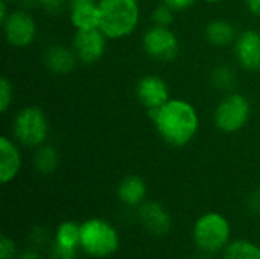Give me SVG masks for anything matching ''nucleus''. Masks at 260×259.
Returning <instances> with one entry per match:
<instances>
[{"label":"nucleus","mask_w":260,"mask_h":259,"mask_svg":"<svg viewBox=\"0 0 260 259\" xmlns=\"http://www.w3.org/2000/svg\"><path fill=\"white\" fill-rule=\"evenodd\" d=\"M136 96L146 111L160 108L172 98L169 84L155 73H146L137 81Z\"/></svg>","instance_id":"10"},{"label":"nucleus","mask_w":260,"mask_h":259,"mask_svg":"<svg viewBox=\"0 0 260 259\" xmlns=\"http://www.w3.org/2000/svg\"><path fill=\"white\" fill-rule=\"evenodd\" d=\"M12 137L24 148L35 150L47 143L50 124L46 111L37 105L21 107L12 118Z\"/></svg>","instance_id":"3"},{"label":"nucleus","mask_w":260,"mask_h":259,"mask_svg":"<svg viewBox=\"0 0 260 259\" xmlns=\"http://www.w3.org/2000/svg\"><path fill=\"white\" fill-rule=\"evenodd\" d=\"M251 118V102L239 92H229L218 102L213 111L215 127L225 133L233 134L247 127Z\"/></svg>","instance_id":"6"},{"label":"nucleus","mask_w":260,"mask_h":259,"mask_svg":"<svg viewBox=\"0 0 260 259\" xmlns=\"http://www.w3.org/2000/svg\"><path fill=\"white\" fill-rule=\"evenodd\" d=\"M224 259H260V247L251 241L238 240L225 247Z\"/></svg>","instance_id":"21"},{"label":"nucleus","mask_w":260,"mask_h":259,"mask_svg":"<svg viewBox=\"0 0 260 259\" xmlns=\"http://www.w3.org/2000/svg\"><path fill=\"white\" fill-rule=\"evenodd\" d=\"M9 5H11V3H8L6 0H0V23H2V21L8 17V14L11 12Z\"/></svg>","instance_id":"31"},{"label":"nucleus","mask_w":260,"mask_h":259,"mask_svg":"<svg viewBox=\"0 0 260 259\" xmlns=\"http://www.w3.org/2000/svg\"><path fill=\"white\" fill-rule=\"evenodd\" d=\"M43 63L46 69L53 75H69L75 70L79 60L72 46L52 44L44 50Z\"/></svg>","instance_id":"15"},{"label":"nucleus","mask_w":260,"mask_h":259,"mask_svg":"<svg viewBox=\"0 0 260 259\" xmlns=\"http://www.w3.org/2000/svg\"><path fill=\"white\" fill-rule=\"evenodd\" d=\"M245 8L253 17L260 18V0H245Z\"/></svg>","instance_id":"29"},{"label":"nucleus","mask_w":260,"mask_h":259,"mask_svg":"<svg viewBox=\"0 0 260 259\" xmlns=\"http://www.w3.org/2000/svg\"><path fill=\"white\" fill-rule=\"evenodd\" d=\"M44 240H46V232H44L41 227H35V229H34V234H32V241L37 243V244H40V243H43Z\"/></svg>","instance_id":"30"},{"label":"nucleus","mask_w":260,"mask_h":259,"mask_svg":"<svg viewBox=\"0 0 260 259\" xmlns=\"http://www.w3.org/2000/svg\"><path fill=\"white\" fill-rule=\"evenodd\" d=\"M52 259H75L76 258V249L64 247L53 241L52 244Z\"/></svg>","instance_id":"26"},{"label":"nucleus","mask_w":260,"mask_h":259,"mask_svg":"<svg viewBox=\"0 0 260 259\" xmlns=\"http://www.w3.org/2000/svg\"><path fill=\"white\" fill-rule=\"evenodd\" d=\"M120 237L113 224L102 218H88L81 224L79 247L91 258H108L119 250Z\"/></svg>","instance_id":"4"},{"label":"nucleus","mask_w":260,"mask_h":259,"mask_svg":"<svg viewBox=\"0 0 260 259\" xmlns=\"http://www.w3.org/2000/svg\"><path fill=\"white\" fill-rule=\"evenodd\" d=\"M139 220L142 226L154 235H166L172 227L171 214L157 202H145L139 206Z\"/></svg>","instance_id":"14"},{"label":"nucleus","mask_w":260,"mask_h":259,"mask_svg":"<svg viewBox=\"0 0 260 259\" xmlns=\"http://www.w3.org/2000/svg\"><path fill=\"white\" fill-rule=\"evenodd\" d=\"M67 12L75 31L99 27V0H67Z\"/></svg>","instance_id":"13"},{"label":"nucleus","mask_w":260,"mask_h":259,"mask_svg":"<svg viewBox=\"0 0 260 259\" xmlns=\"http://www.w3.org/2000/svg\"><path fill=\"white\" fill-rule=\"evenodd\" d=\"M142 20L139 0H99V29L110 41L131 37Z\"/></svg>","instance_id":"2"},{"label":"nucleus","mask_w":260,"mask_h":259,"mask_svg":"<svg viewBox=\"0 0 260 259\" xmlns=\"http://www.w3.org/2000/svg\"><path fill=\"white\" fill-rule=\"evenodd\" d=\"M230 223L219 212L203 214L193 226V243L204 253H216L225 250L230 244Z\"/></svg>","instance_id":"5"},{"label":"nucleus","mask_w":260,"mask_h":259,"mask_svg":"<svg viewBox=\"0 0 260 259\" xmlns=\"http://www.w3.org/2000/svg\"><path fill=\"white\" fill-rule=\"evenodd\" d=\"M146 195L148 186L140 176L129 174L117 185V198L129 208H139L143 205L146 202Z\"/></svg>","instance_id":"16"},{"label":"nucleus","mask_w":260,"mask_h":259,"mask_svg":"<svg viewBox=\"0 0 260 259\" xmlns=\"http://www.w3.org/2000/svg\"><path fill=\"white\" fill-rule=\"evenodd\" d=\"M37 6L43 8L46 12L58 14L62 8H67V0H34Z\"/></svg>","instance_id":"25"},{"label":"nucleus","mask_w":260,"mask_h":259,"mask_svg":"<svg viewBox=\"0 0 260 259\" xmlns=\"http://www.w3.org/2000/svg\"><path fill=\"white\" fill-rule=\"evenodd\" d=\"M238 76L236 72L232 66L229 64H218L213 67L212 73H210V82L216 90L221 92H233L235 85H236Z\"/></svg>","instance_id":"19"},{"label":"nucleus","mask_w":260,"mask_h":259,"mask_svg":"<svg viewBox=\"0 0 260 259\" xmlns=\"http://www.w3.org/2000/svg\"><path fill=\"white\" fill-rule=\"evenodd\" d=\"M53 241L64 247L78 249L81 244V224H76L75 221H62L56 227Z\"/></svg>","instance_id":"20"},{"label":"nucleus","mask_w":260,"mask_h":259,"mask_svg":"<svg viewBox=\"0 0 260 259\" xmlns=\"http://www.w3.org/2000/svg\"><path fill=\"white\" fill-rule=\"evenodd\" d=\"M107 35L99 29H85V31H75L72 47L79 60V63L91 66L102 60L108 46Z\"/></svg>","instance_id":"9"},{"label":"nucleus","mask_w":260,"mask_h":259,"mask_svg":"<svg viewBox=\"0 0 260 259\" xmlns=\"http://www.w3.org/2000/svg\"><path fill=\"white\" fill-rule=\"evenodd\" d=\"M151 21H152V24H157V26L171 27L174 24V21H175V11L172 8H169L168 5L160 3L152 9Z\"/></svg>","instance_id":"22"},{"label":"nucleus","mask_w":260,"mask_h":259,"mask_svg":"<svg viewBox=\"0 0 260 259\" xmlns=\"http://www.w3.org/2000/svg\"><path fill=\"white\" fill-rule=\"evenodd\" d=\"M34 166L40 174L49 176L53 174L58 166H59V154L56 148L50 143H44L38 148L34 150V157H32Z\"/></svg>","instance_id":"18"},{"label":"nucleus","mask_w":260,"mask_h":259,"mask_svg":"<svg viewBox=\"0 0 260 259\" xmlns=\"http://www.w3.org/2000/svg\"><path fill=\"white\" fill-rule=\"evenodd\" d=\"M206 40L215 47H227L236 41L238 31L230 20L225 18H213L204 27Z\"/></svg>","instance_id":"17"},{"label":"nucleus","mask_w":260,"mask_h":259,"mask_svg":"<svg viewBox=\"0 0 260 259\" xmlns=\"http://www.w3.org/2000/svg\"><path fill=\"white\" fill-rule=\"evenodd\" d=\"M193 259H210V258H207V256H198V258H193Z\"/></svg>","instance_id":"34"},{"label":"nucleus","mask_w":260,"mask_h":259,"mask_svg":"<svg viewBox=\"0 0 260 259\" xmlns=\"http://www.w3.org/2000/svg\"><path fill=\"white\" fill-rule=\"evenodd\" d=\"M14 102V87L8 76H2L0 79V113H6Z\"/></svg>","instance_id":"23"},{"label":"nucleus","mask_w":260,"mask_h":259,"mask_svg":"<svg viewBox=\"0 0 260 259\" xmlns=\"http://www.w3.org/2000/svg\"><path fill=\"white\" fill-rule=\"evenodd\" d=\"M8 3H12V2H15V0H6Z\"/></svg>","instance_id":"35"},{"label":"nucleus","mask_w":260,"mask_h":259,"mask_svg":"<svg viewBox=\"0 0 260 259\" xmlns=\"http://www.w3.org/2000/svg\"><path fill=\"white\" fill-rule=\"evenodd\" d=\"M21 145L11 136L0 137V183H11L20 172L23 165Z\"/></svg>","instance_id":"12"},{"label":"nucleus","mask_w":260,"mask_h":259,"mask_svg":"<svg viewBox=\"0 0 260 259\" xmlns=\"http://www.w3.org/2000/svg\"><path fill=\"white\" fill-rule=\"evenodd\" d=\"M160 139L174 147L189 145L198 134L201 119L197 107L183 98H171L160 108L146 111Z\"/></svg>","instance_id":"1"},{"label":"nucleus","mask_w":260,"mask_h":259,"mask_svg":"<svg viewBox=\"0 0 260 259\" xmlns=\"http://www.w3.org/2000/svg\"><path fill=\"white\" fill-rule=\"evenodd\" d=\"M143 52L160 63H169L177 58L180 52V38L172 27L151 24L142 35Z\"/></svg>","instance_id":"7"},{"label":"nucleus","mask_w":260,"mask_h":259,"mask_svg":"<svg viewBox=\"0 0 260 259\" xmlns=\"http://www.w3.org/2000/svg\"><path fill=\"white\" fill-rule=\"evenodd\" d=\"M203 2H206L207 5H218V3H221L224 0H203Z\"/></svg>","instance_id":"33"},{"label":"nucleus","mask_w":260,"mask_h":259,"mask_svg":"<svg viewBox=\"0 0 260 259\" xmlns=\"http://www.w3.org/2000/svg\"><path fill=\"white\" fill-rule=\"evenodd\" d=\"M248 208L254 212V214H260V189L254 191L250 198H248Z\"/></svg>","instance_id":"28"},{"label":"nucleus","mask_w":260,"mask_h":259,"mask_svg":"<svg viewBox=\"0 0 260 259\" xmlns=\"http://www.w3.org/2000/svg\"><path fill=\"white\" fill-rule=\"evenodd\" d=\"M235 58L238 64L248 72L260 70V32L256 29H245L238 34L233 43Z\"/></svg>","instance_id":"11"},{"label":"nucleus","mask_w":260,"mask_h":259,"mask_svg":"<svg viewBox=\"0 0 260 259\" xmlns=\"http://www.w3.org/2000/svg\"><path fill=\"white\" fill-rule=\"evenodd\" d=\"M2 29L6 43L15 49L29 47L37 40L38 34L34 15L24 8L11 9L8 17L2 21Z\"/></svg>","instance_id":"8"},{"label":"nucleus","mask_w":260,"mask_h":259,"mask_svg":"<svg viewBox=\"0 0 260 259\" xmlns=\"http://www.w3.org/2000/svg\"><path fill=\"white\" fill-rule=\"evenodd\" d=\"M17 259H43L35 250H27V252H23L21 255H18Z\"/></svg>","instance_id":"32"},{"label":"nucleus","mask_w":260,"mask_h":259,"mask_svg":"<svg viewBox=\"0 0 260 259\" xmlns=\"http://www.w3.org/2000/svg\"><path fill=\"white\" fill-rule=\"evenodd\" d=\"M198 0H161V3L168 5L169 8H172L175 12H183L187 11L189 8H192Z\"/></svg>","instance_id":"27"},{"label":"nucleus","mask_w":260,"mask_h":259,"mask_svg":"<svg viewBox=\"0 0 260 259\" xmlns=\"http://www.w3.org/2000/svg\"><path fill=\"white\" fill-rule=\"evenodd\" d=\"M15 256H17L15 243L9 237L2 235V241H0V259H15Z\"/></svg>","instance_id":"24"}]
</instances>
